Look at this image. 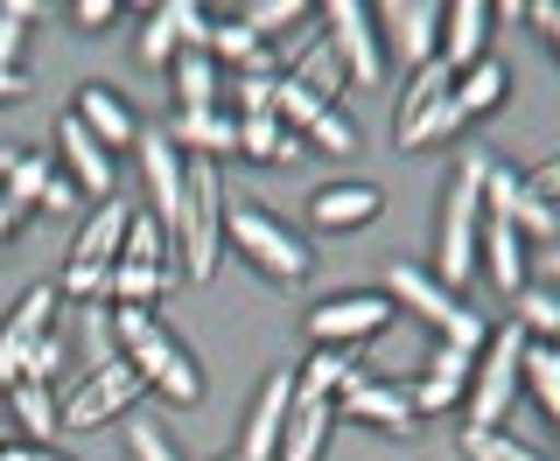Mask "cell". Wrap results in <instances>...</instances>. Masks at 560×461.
<instances>
[{
	"mask_svg": "<svg viewBox=\"0 0 560 461\" xmlns=\"http://www.w3.org/2000/svg\"><path fill=\"white\" fill-rule=\"evenodd\" d=\"M483 175L490 154L469 147L463 162L448 168L442 182V217H434V273H442L448 294H463L477 280V238H483Z\"/></svg>",
	"mask_w": 560,
	"mask_h": 461,
	"instance_id": "cell-1",
	"label": "cell"
},
{
	"mask_svg": "<svg viewBox=\"0 0 560 461\" xmlns=\"http://www.w3.org/2000/svg\"><path fill=\"white\" fill-rule=\"evenodd\" d=\"M224 230H232L238 259L253 265V273H267L273 287H302V280L315 273V259H308L302 230L280 224L259 197H224Z\"/></svg>",
	"mask_w": 560,
	"mask_h": 461,
	"instance_id": "cell-2",
	"label": "cell"
},
{
	"mask_svg": "<svg viewBox=\"0 0 560 461\" xmlns=\"http://www.w3.org/2000/svg\"><path fill=\"white\" fill-rule=\"evenodd\" d=\"M525 335L518 322H504V329H490L483 335V350H477V370H469V434H490V427H504L512 419V405L525 392Z\"/></svg>",
	"mask_w": 560,
	"mask_h": 461,
	"instance_id": "cell-3",
	"label": "cell"
},
{
	"mask_svg": "<svg viewBox=\"0 0 560 461\" xmlns=\"http://www.w3.org/2000/svg\"><path fill=\"white\" fill-rule=\"evenodd\" d=\"M385 300H393V315H413V322H428L434 335H442V343L469 350V357H477L483 335H490L483 315L469 308L463 294H448L434 273H420V265H393V280H385Z\"/></svg>",
	"mask_w": 560,
	"mask_h": 461,
	"instance_id": "cell-4",
	"label": "cell"
},
{
	"mask_svg": "<svg viewBox=\"0 0 560 461\" xmlns=\"http://www.w3.org/2000/svg\"><path fill=\"white\" fill-rule=\"evenodd\" d=\"M140 370L127 357H105L92 364L78 385L57 399V413H63V434H92V427H113V419H133V405H140Z\"/></svg>",
	"mask_w": 560,
	"mask_h": 461,
	"instance_id": "cell-5",
	"label": "cell"
},
{
	"mask_svg": "<svg viewBox=\"0 0 560 461\" xmlns=\"http://www.w3.org/2000/svg\"><path fill=\"white\" fill-rule=\"evenodd\" d=\"M175 252H183L189 280H210L224 259V182L210 162H189V203H183V230H175Z\"/></svg>",
	"mask_w": 560,
	"mask_h": 461,
	"instance_id": "cell-6",
	"label": "cell"
},
{
	"mask_svg": "<svg viewBox=\"0 0 560 461\" xmlns=\"http://www.w3.org/2000/svg\"><path fill=\"white\" fill-rule=\"evenodd\" d=\"M385 329H393V300L385 294H329V300L308 308L315 350H358V343H372Z\"/></svg>",
	"mask_w": 560,
	"mask_h": 461,
	"instance_id": "cell-7",
	"label": "cell"
},
{
	"mask_svg": "<svg viewBox=\"0 0 560 461\" xmlns=\"http://www.w3.org/2000/svg\"><path fill=\"white\" fill-rule=\"evenodd\" d=\"M372 22H378L385 63L420 70V63L442 57V8L434 0H393V8H372Z\"/></svg>",
	"mask_w": 560,
	"mask_h": 461,
	"instance_id": "cell-8",
	"label": "cell"
},
{
	"mask_svg": "<svg viewBox=\"0 0 560 461\" xmlns=\"http://www.w3.org/2000/svg\"><path fill=\"white\" fill-rule=\"evenodd\" d=\"M57 308H63V300H57V287H49V280H43V287H28V294L8 308V322H0V399L22 385L28 350L43 343L49 329H57Z\"/></svg>",
	"mask_w": 560,
	"mask_h": 461,
	"instance_id": "cell-9",
	"label": "cell"
},
{
	"mask_svg": "<svg viewBox=\"0 0 560 461\" xmlns=\"http://www.w3.org/2000/svg\"><path fill=\"white\" fill-rule=\"evenodd\" d=\"M323 35H329V49H337L350 84H378L385 78V43H378V22H372L364 0H337V8L323 14Z\"/></svg>",
	"mask_w": 560,
	"mask_h": 461,
	"instance_id": "cell-10",
	"label": "cell"
},
{
	"mask_svg": "<svg viewBox=\"0 0 560 461\" xmlns=\"http://www.w3.org/2000/svg\"><path fill=\"white\" fill-rule=\"evenodd\" d=\"M140 175H148V197H154L148 217L162 224V238L175 245V230H183V203H189V154L168 147V133H140Z\"/></svg>",
	"mask_w": 560,
	"mask_h": 461,
	"instance_id": "cell-11",
	"label": "cell"
},
{
	"mask_svg": "<svg viewBox=\"0 0 560 461\" xmlns=\"http://www.w3.org/2000/svg\"><path fill=\"white\" fill-rule=\"evenodd\" d=\"M483 217H504L518 238H560V210L539 203L533 189H525V175L498 168V162H490V175H483Z\"/></svg>",
	"mask_w": 560,
	"mask_h": 461,
	"instance_id": "cell-12",
	"label": "cell"
},
{
	"mask_svg": "<svg viewBox=\"0 0 560 461\" xmlns=\"http://www.w3.org/2000/svg\"><path fill=\"white\" fill-rule=\"evenodd\" d=\"M337 419H358V427H372V434H420L413 392H407V385H393V378H372V370H364V378L337 399Z\"/></svg>",
	"mask_w": 560,
	"mask_h": 461,
	"instance_id": "cell-13",
	"label": "cell"
},
{
	"mask_svg": "<svg viewBox=\"0 0 560 461\" xmlns=\"http://www.w3.org/2000/svg\"><path fill=\"white\" fill-rule=\"evenodd\" d=\"M378 217H385L378 182H323L308 197V230H323V238H350V230H364Z\"/></svg>",
	"mask_w": 560,
	"mask_h": 461,
	"instance_id": "cell-14",
	"label": "cell"
},
{
	"mask_svg": "<svg viewBox=\"0 0 560 461\" xmlns=\"http://www.w3.org/2000/svg\"><path fill=\"white\" fill-rule=\"evenodd\" d=\"M288 413H294V370H267L253 413H245V434H238V461H273L280 434H288Z\"/></svg>",
	"mask_w": 560,
	"mask_h": 461,
	"instance_id": "cell-15",
	"label": "cell"
},
{
	"mask_svg": "<svg viewBox=\"0 0 560 461\" xmlns=\"http://www.w3.org/2000/svg\"><path fill=\"white\" fill-rule=\"evenodd\" d=\"M469 370H477V357H469V350L434 343L428 364H420V378L407 385V392H413V413L434 419V413H448V405H463V399H469Z\"/></svg>",
	"mask_w": 560,
	"mask_h": 461,
	"instance_id": "cell-16",
	"label": "cell"
},
{
	"mask_svg": "<svg viewBox=\"0 0 560 461\" xmlns=\"http://www.w3.org/2000/svg\"><path fill=\"white\" fill-rule=\"evenodd\" d=\"M57 154H63V175L78 182V197H92V203L119 197V189H113V154H105L98 140L84 133V119H78V113H63V119H57Z\"/></svg>",
	"mask_w": 560,
	"mask_h": 461,
	"instance_id": "cell-17",
	"label": "cell"
},
{
	"mask_svg": "<svg viewBox=\"0 0 560 461\" xmlns=\"http://www.w3.org/2000/svg\"><path fill=\"white\" fill-rule=\"evenodd\" d=\"M477 273L490 280L498 294H525L533 287V259H525V238L504 217H483V238H477Z\"/></svg>",
	"mask_w": 560,
	"mask_h": 461,
	"instance_id": "cell-18",
	"label": "cell"
},
{
	"mask_svg": "<svg viewBox=\"0 0 560 461\" xmlns=\"http://www.w3.org/2000/svg\"><path fill=\"white\" fill-rule=\"evenodd\" d=\"M70 113L84 119V133L98 140L105 154H119V147H140V119H133V105L113 92V84H78V105Z\"/></svg>",
	"mask_w": 560,
	"mask_h": 461,
	"instance_id": "cell-19",
	"label": "cell"
},
{
	"mask_svg": "<svg viewBox=\"0 0 560 461\" xmlns=\"http://www.w3.org/2000/svg\"><path fill=\"white\" fill-rule=\"evenodd\" d=\"M490 28H498V14H490L483 0H455V8H442V63L455 70V78L490 57Z\"/></svg>",
	"mask_w": 560,
	"mask_h": 461,
	"instance_id": "cell-20",
	"label": "cell"
},
{
	"mask_svg": "<svg viewBox=\"0 0 560 461\" xmlns=\"http://www.w3.org/2000/svg\"><path fill=\"white\" fill-rule=\"evenodd\" d=\"M358 378H364V364L350 357V350H308V364L294 370V399L302 405H337Z\"/></svg>",
	"mask_w": 560,
	"mask_h": 461,
	"instance_id": "cell-21",
	"label": "cell"
},
{
	"mask_svg": "<svg viewBox=\"0 0 560 461\" xmlns=\"http://www.w3.org/2000/svg\"><path fill=\"white\" fill-rule=\"evenodd\" d=\"M162 133H168V147L203 154V162H218V154H238V119H232V113H175Z\"/></svg>",
	"mask_w": 560,
	"mask_h": 461,
	"instance_id": "cell-22",
	"label": "cell"
},
{
	"mask_svg": "<svg viewBox=\"0 0 560 461\" xmlns=\"http://www.w3.org/2000/svg\"><path fill=\"white\" fill-rule=\"evenodd\" d=\"M168 70H175V113H224V78L210 49H183Z\"/></svg>",
	"mask_w": 560,
	"mask_h": 461,
	"instance_id": "cell-23",
	"label": "cell"
},
{
	"mask_svg": "<svg viewBox=\"0 0 560 461\" xmlns=\"http://www.w3.org/2000/svg\"><path fill=\"white\" fill-rule=\"evenodd\" d=\"M455 105H463V119H490V113H504V105H512V63H504V57L469 63L463 78H455Z\"/></svg>",
	"mask_w": 560,
	"mask_h": 461,
	"instance_id": "cell-24",
	"label": "cell"
},
{
	"mask_svg": "<svg viewBox=\"0 0 560 461\" xmlns=\"http://www.w3.org/2000/svg\"><path fill=\"white\" fill-rule=\"evenodd\" d=\"M329 440H337V405H302V399H294L288 434H280V454L273 461H323Z\"/></svg>",
	"mask_w": 560,
	"mask_h": 461,
	"instance_id": "cell-25",
	"label": "cell"
},
{
	"mask_svg": "<svg viewBox=\"0 0 560 461\" xmlns=\"http://www.w3.org/2000/svg\"><path fill=\"white\" fill-rule=\"evenodd\" d=\"M238 154H245V162H259V168H288L294 154H302V133H294L280 113L238 119Z\"/></svg>",
	"mask_w": 560,
	"mask_h": 461,
	"instance_id": "cell-26",
	"label": "cell"
},
{
	"mask_svg": "<svg viewBox=\"0 0 560 461\" xmlns=\"http://www.w3.org/2000/svg\"><path fill=\"white\" fill-rule=\"evenodd\" d=\"M210 57H218L224 70H238V78H259V70L273 78V49L259 43L238 14H218V28H210Z\"/></svg>",
	"mask_w": 560,
	"mask_h": 461,
	"instance_id": "cell-27",
	"label": "cell"
},
{
	"mask_svg": "<svg viewBox=\"0 0 560 461\" xmlns=\"http://www.w3.org/2000/svg\"><path fill=\"white\" fill-rule=\"evenodd\" d=\"M8 419H14V434H28V440H57L63 434V413H57V385H35V378H22L8 399Z\"/></svg>",
	"mask_w": 560,
	"mask_h": 461,
	"instance_id": "cell-28",
	"label": "cell"
},
{
	"mask_svg": "<svg viewBox=\"0 0 560 461\" xmlns=\"http://www.w3.org/2000/svg\"><path fill=\"white\" fill-rule=\"evenodd\" d=\"M49 175H57V154H49V147H22V154H14V168L0 175V203H14V210H28V217H35Z\"/></svg>",
	"mask_w": 560,
	"mask_h": 461,
	"instance_id": "cell-29",
	"label": "cell"
},
{
	"mask_svg": "<svg viewBox=\"0 0 560 461\" xmlns=\"http://www.w3.org/2000/svg\"><path fill=\"white\" fill-rule=\"evenodd\" d=\"M288 78H294V84H308V92L323 98V105H337V98H343V84H350V78H343V63H337V49H329V35H323V28H315V43L302 49V57H294V70H288Z\"/></svg>",
	"mask_w": 560,
	"mask_h": 461,
	"instance_id": "cell-30",
	"label": "cell"
},
{
	"mask_svg": "<svg viewBox=\"0 0 560 461\" xmlns=\"http://www.w3.org/2000/svg\"><path fill=\"white\" fill-rule=\"evenodd\" d=\"M455 92V70L434 57V63H420V70H407V92H399V113H393V127H413L420 113H428L434 98H448Z\"/></svg>",
	"mask_w": 560,
	"mask_h": 461,
	"instance_id": "cell-31",
	"label": "cell"
},
{
	"mask_svg": "<svg viewBox=\"0 0 560 461\" xmlns=\"http://www.w3.org/2000/svg\"><path fill=\"white\" fill-rule=\"evenodd\" d=\"M238 22L253 28L267 49H273V43H288L294 28H308V8H302V0H245V8H238Z\"/></svg>",
	"mask_w": 560,
	"mask_h": 461,
	"instance_id": "cell-32",
	"label": "cell"
},
{
	"mask_svg": "<svg viewBox=\"0 0 560 461\" xmlns=\"http://www.w3.org/2000/svg\"><path fill=\"white\" fill-rule=\"evenodd\" d=\"M119 265H140V273H175V265H168V238H162V224L133 210L127 245H119Z\"/></svg>",
	"mask_w": 560,
	"mask_h": 461,
	"instance_id": "cell-33",
	"label": "cell"
},
{
	"mask_svg": "<svg viewBox=\"0 0 560 461\" xmlns=\"http://www.w3.org/2000/svg\"><path fill=\"white\" fill-rule=\"evenodd\" d=\"M525 385H533L539 413L560 427V350L553 343H525Z\"/></svg>",
	"mask_w": 560,
	"mask_h": 461,
	"instance_id": "cell-34",
	"label": "cell"
},
{
	"mask_svg": "<svg viewBox=\"0 0 560 461\" xmlns=\"http://www.w3.org/2000/svg\"><path fill=\"white\" fill-rule=\"evenodd\" d=\"M512 308H518V329L533 335V343H553L560 335V294L553 287H525Z\"/></svg>",
	"mask_w": 560,
	"mask_h": 461,
	"instance_id": "cell-35",
	"label": "cell"
},
{
	"mask_svg": "<svg viewBox=\"0 0 560 461\" xmlns=\"http://www.w3.org/2000/svg\"><path fill=\"white\" fill-rule=\"evenodd\" d=\"M463 454H469V461H547L539 448H525V440L504 434V427H490V434H469V427H463Z\"/></svg>",
	"mask_w": 560,
	"mask_h": 461,
	"instance_id": "cell-36",
	"label": "cell"
},
{
	"mask_svg": "<svg viewBox=\"0 0 560 461\" xmlns=\"http://www.w3.org/2000/svg\"><path fill=\"white\" fill-rule=\"evenodd\" d=\"M162 22L175 28V43H183V49H210V28H218V14L197 8V0H168Z\"/></svg>",
	"mask_w": 560,
	"mask_h": 461,
	"instance_id": "cell-37",
	"label": "cell"
},
{
	"mask_svg": "<svg viewBox=\"0 0 560 461\" xmlns=\"http://www.w3.org/2000/svg\"><path fill=\"white\" fill-rule=\"evenodd\" d=\"M302 147H323V154H358V127H350V119L337 113V105H323V113L308 119Z\"/></svg>",
	"mask_w": 560,
	"mask_h": 461,
	"instance_id": "cell-38",
	"label": "cell"
},
{
	"mask_svg": "<svg viewBox=\"0 0 560 461\" xmlns=\"http://www.w3.org/2000/svg\"><path fill=\"white\" fill-rule=\"evenodd\" d=\"M28 22H35V0H8V8H0V70H22Z\"/></svg>",
	"mask_w": 560,
	"mask_h": 461,
	"instance_id": "cell-39",
	"label": "cell"
},
{
	"mask_svg": "<svg viewBox=\"0 0 560 461\" xmlns=\"http://www.w3.org/2000/svg\"><path fill=\"white\" fill-rule=\"evenodd\" d=\"M127 448H133V461H183V448H175L162 434V419H148V413L127 419Z\"/></svg>",
	"mask_w": 560,
	"mask_h": 461,
	"instance_id": "cell-40",
	"label": "cell"
},
{
	"mask_svg": "<svg viewBox=\"0 0 560 461\" xmlns=\"http://www.w3.org/2000/svg\"><path fill=\"white\" fill-rule=\"evenodd\" d=\"M175 57H183V43H175V28L162 22V8H154L148 22H140V63H148V70H168Z\"/></svg>",
	"mask_w": 560,
	"mask_h": 461,
	"instance_id": "cell-41",
	"label": "cell"
},
{
	"mask_svg": "<svg viewBox=\"0 0 560 461\" xmlns=\"http://www.w3.org/2000/svg\"><path fill=\"white\" fill-rule=\"evenodd\" d=\"M273 92H280V78H267V70H259V78H238V84H224V98L238 105L232 119H259V113H273Z\"/></svg>",
	"mask_w": 560,
	"mask_h": 461,
	"instance_id": "cell-42",
	"label": "cell"
},
{
	"mask_svg": "<svg viewBox=\"0 0 560 461\" xmlns=\"http://www.w3.org/2000/svg\"><path fill=\"white\" fill-rule=\"evenodd\" d=\"M57 370H63V329H49L43 343L28 350V370H22V378H35V385H57Z\"/></svg>",
	"mask_w": 560,
	"mask_h": 461,
	"instance_id": "cell-43",
	"label": "cell"
},
{
	"mask_svg": "<svg viewBox=\"0 0 560 461\" xmlns=\"http://www.w3.org/2000/svg\"><path fill=\"white\" fill-rule=\"evenodd\" d=\"M35 210H49V217H70V210H78V182H70V175L57 168V175H49V189H43V203H35Z\"/></svg>",
	"mask_w": 560,
	"mask_h": 461,
	"instance_id": "cell-44",
	"label": "cell"
},
{
	"mask_svg": "<svg viewBox=\"0 0 560 461\" xmlns=\"http://www.w3.org/2000/svg\"><path fill=\"white\" fill-rule=\"evenodd\" d=\"M70 22H78V28H113L119 22V0H78V8H70Z\"/></svg>",
	"mask_w": 560,
	"mask_h": 461,
	"instance_id": "cell-45",
	"label": "cell"
},
{
	"mask_svg": "<svg viewBox=\"0 0 560 461\" xmlns=\"http://www.w3.org/2000/svg\"><path fill=\"white\" fill-rule=\"evenodd\" d=\"M525 189H533L539 203H553V210H560V162H539L533 175H525Z\"/></svg>",
	"mask_w": 560,
	"mask_h": 461,
	"instance_id": "cell-46",
	"label": "cell"
},
{
	"mask_svg": "<svg viewBox=\"0 0 560 461\" xmlns=\"http://www.w3.org/2000/svg\"><path fill=\"white\" fill-rule=\"evenodd\" d=\"M525 22H533V28H547V43H553V57H560V8H553V0L525 8Z\"/></svg>",
	"mask_w": 560,
	"mask_h": 461,
	"instance_id": "cell-47",
	"label": "cell"
},
{
	"mask_svg": "<svg viewBox=\"0 0 560 461\" xmlns=\"http://www.w3.org/2000/svg\"><path fill=\"white\" fill-rule=\"evenodd\" d=\"M28 98V78L22 70H0V105H22Z\"/></svg>",
	"mask_w": 560,
	"mask_h": 461,
	"instance_id": "cell-48",
	"label": "cell"
},
{
	"mask_svg": "<svg viewBox=\"0 0 560 461\" xmlns=\"http://www.w3.org/2000/svg\"><path fill=\"white\" fill-rule=\"evenodd\" d=\"M28 224V210H14V203H0V245H8L14 238V230H22Z\"/></svg>",
	"mask_w": 560,
	"mask_h": 461,
	"instance_id": "cell-49",
	"label": "cell"
},
{
	"mask_svg": "<svg viewBox=\"0 0 560 461\" xmlns=\"http://www.w3.org/2000/svg\"><path fill=\"white\" fill-rule=\"evenodd\" d=\"M0 461H35V448H22V440H14V448H0Z\"/></svg>",
	"mask_w": 560,
	"mask_h": 461,
	"instance_id": "cell-50",
	"label": "cell"
},
{
	"mask_svg": "<svg viewBox=\"0 0 560 461\" xmlns=\"http://www.w3.org/2000/svg\"><path fill=\"white\" fill-rule=\"evenodd\" d=\"M0 448H14V419H8V405H0Z\"/></svg>",
	"mask_w": 560,
	"mask_h": 461,
	"instance_id": "cell-51",
	"label": "cell"
},
{
	"mask_svg": "<svg viewBox=\"0 0 560 461\" xmlns=\"http://www.w3.org/2000/svg\"><path fill=\"white\" fill-rule=\"evenodd\" d=\"M547 273H553V294H560V245H553V252H547Z\"/></svg>",
	"mask_w": 560,
	"mask_h": 461,
	"instance_id": "cell-52",
	"label": "cell"
},
{
	"mask_svg": "<svg viewBox=\"0 0 560 461\" xmlns=\"http://www.w3.org/2000/svg\"><path fill=\"white\" fill-rule=\"evenodd\" d=\"M35 461H70V454H49V448H35Z\"/></svg>",
	"mask_w": 560,
	"mask_h": 461,
	"instance_id": "cell-53",
	"label": "cell"
},
{
	"mask_svg": "<svg viewBox=\"0 0 560 461\" xmlns=\"http://www.w3.org/2000/svg\"><path fill=\"white\" fill-rule=\"evenodd\" d=\"M218 461H238V454H218Z\"/></svg>",
	"mask_w": 560,
	"mask_h": 461,
	"instance_id": "cell-54",
	"label": "cell"
}]
</instances>
